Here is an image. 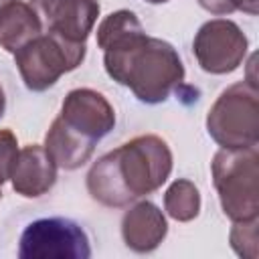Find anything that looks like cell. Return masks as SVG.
<instances>
[{
    "mask_svg": "<svg viewBox=\"0 0 259 259\" xmlns=\"http://www.w3.org/2000/svg\"><path fill=\"white\" fill-rule=\"evenodd\" d=\"M212 184L225 217L233 223L259 217V152L257 146L221 148L210 162Z\"/></svg>",
    "mask_w": 259,
    "mask_h": 259,
    "instance_id": "3957f363",
    "label": "cell"
},
{
    "mask_svg": "<svg viewBox=\"0 0 259 259\" xmlns=\"http://www.w3.org/2000/svg\"><path fill=\"white\" fill-rule=\"evenodd\" d=\"M164 210L178 223H190L200 212V192L186 178L174 180L164 192Z\"/></svg>",
    "mask_w": 259,
    "mask_h": 259,
    "instance_id": "5bb4252c",
    "label": "cell"
},
{
    "mask_svg": "<svg viewBox=\"0 0 259 259\" xmlns=\"http://www.w3.org/2000/svg\"><path fill=\"white\" fill-rule=\"evenodd\" d=\"M144 2H148V4H166L170 0H144Z\"/></svg>",
    "mask_w": 259,
    "mask_h": 259,
    "instance_id": "d6986e66",
    "label": "cell"
},
{
    "mask_svg": "<svg viewBox=\"0 0 259 259\" xmlns=\"http://www.w3.org/2000/svg\"><path fill=\"white\" fill-rule=\"evenodd\" d=\"M4 111H6V95H4V89H2V85H0V119H2Z\"/></svg>",
    "mask_w": 259,
    "mask_h": 259,
    "instance_id": "ac0fdd59",
    "label": "cell"
},
{
    "mask_svg": "<svg viewBox=\"0 0 259 259\" xmlns=\"http://www.w3.org/2000/svg\"><path fill=\"white\" fill-rule=\"evenodd\" d=\"M57 182V164L45 150V146L32 144L18 150L16 162L10 172V184L16 194L24 198H36L47 194Z\"/></svg>",
    "mask_w": 259,
    "mask_h": 259,
    "instance_id": "30bf717a",
    "label": "cell"
},
{
    "mask_svg": "<svg viewBox=\"0 0 259 259\" xmlns=\"http://www.w3.org/2000/svg\"><path fill=\"white\" fill-rule=\"evenodd\" d=\"M2 184H4V182L0 180V198H2Z\"/></svg>",
    "mask_w": 259,
    "mask_h": 259,
    "instance_id": "44dd1931",
    "label": "cell"
},
{
    "mask_svg": "<svg viewBox=\"0 0 259 259\" xmlns=\"http://www.w3.org/2000/svg\"><path fill=\"white\" fill-rule=\"evenodd\" d=\"M97 47L103 51L105 73L146 105L164 103L184 81L178 51L168 40L146 34L132 10H115L99 22Z\"/></svg>",
    "mask_w": 259,
    "mask_h": 259,
    "instance_id": "6da1fadb",
    "label": "cell"
},
{
    "mask_svg": "<svg viewBox=\"0 0 259 259\" xmlns=\"http://www.w3.org/2000/svg\"><path fill=\"white\" fill-rule=\"evenodd\" d=\"M20 259H89L91 243L79 223L47 217L28 223L18 241Z\"/></svg>",
    "mask_w": 259,
    "mask_h": 259,
    "instance_id": "8992f818",
    "label": "cell"
},
{
    "mask_svg": "<svg viewBox=\"0 0 259 259\" xmlns=\"http://www.w3.org/2000/svg\"><path fill=\"white\" fill-rule=\"evenodd\" d=\"M231 249L243 259H257L259 255V239H257V219L237 221L229 233Z\"/></svg>",
    "mask_w": 259,
    "mask_h": 259,
    "instance_id": "9a60e30c",
    "label": "cell"
},
{
    "mask_svg": "<svg viewBox=\"0 0 259 259\" xmlns=\"http://www.w3.org/2000/svg\"><path fill=\"white\" fill-rule=\"evenodd\" d=\"M168 235L164 212L150 200H140L121 217V239L134 253L156 251Z\"/></svg>",
    "mask_w": 259,
    "mask_h": 259,
    "instance_id": "8fae6325",
    "label": "cell"
},
{
    "mask_svg": "<svg viewBox=\"0 0 259 259\" xmlns=\"http://www.w3.org/2000/svg\"><path fill=\"white\" fill-rule=\"evenodd\" d=\"M172 152L154 134L136 136L103 154L87 172V192L107 208H123L156 192L170 178Z\"/></svg>",
    "mask_w": 259,
    "mask_h": 259,
    "instance_id": "7a4b0ae2",
    "label": "cell"
},
{
    "mask_svg": "<svg viewBox=\"0 0 259 259\" xmlns=\"http://www.w3.org/2000/svg\"><path fill=\"white\" fill-rule=\"evenodd\" d=\"M18 156V142L12 130H0V180H10L12 166Z\"/></svg>",
    "mask_w": 259,
    "mask_h": 259,
    "instance_id": "e0dca14e",
    "label": "cell"
},
{
    "mask_svg": "<svg viewBox=\"0 0 259 259\" xmlns=\"http://www.w3.org/2000/svg\"><path fill=\"white\" fill-rule=\"evenodd\" d=\"M8 2H10V0H0V8H2L4 4H8Z\"/></svg>",
    "mask_w": 259,
    "mask_h": 259,
    "instance_id": "ffe728a7",
    "label": "cell"
},
{
    "mask_svg": "<svg viewBox=\"0 0 259 259\" xmlns=\"http://www.w3.org/2000/svg\"><path fill=\"white\" fill-rule=\"evenodd\" d=\"M42 30L40 16L28 2L10 0L0 8V47L4 51L14 55Z\"/></svg>",
    "mask_w": 259,
    "mask_h": 259,
    "instance_id": "4fadbf2b",
    "label": "cell"
},
{
    "mask_svg": "<svg viewBox=\"0 0 259 259\" xmlns=\"http://www.w3.org/2000/svg\"><path fill=\"white\" fill-rule=\"evenodd\" d=\"M40 16L45 32L59 34L71 42H85L99 16L97 0H30Z\"/></svg>",
    "mask_w": 259,
    "mask_h": 259,
    "instance_id": "ba28073f",
    "label": "cell"
},
{
    "mask_svg": "<svg viewBox=\"0 0 259 259\" xmlns=\"http://www.w3.org/2000/svg\"><path fill=\"white\" fill-rule=\"evenodd\" d=\"M87 55L85 42H71L53 32H40L14 53V65L32 93L51 89L65 73L75 71Z\"/></svg>",
    "mask_w": 259,
    "mask_h": 259,
    "instance_id": "5b68a950",
    "label": "cell"
},
{
    "mask_svg": "<svg viewBox=\"0 0 259 259\" xmlns=\"http://www.w3.org/2000/svg\"><path fill=\"white\" fill-rule=\"evenodd\" d=\"M45 150L49 152L57 168L77 170L91 160L95 142L87 140L85 136L69 127L61 117H57L45 136Z\"/></svg>",
    "mask_w": 259,
    "mask_h": 259,
    "instance_id": "7c38bea8",
    "label": "cell"
},
{
    "mask_svg": "<svg viewBox=\"0 0 259 259\" xmlns=\"http://www.w3.org/2000/svg\"><path fill=\"white\" fill-rule=\"evenodd\" d=\"M59 117L69 127L95 144L103 140L115 125L113 105L107 101L105 95L89 87L71 89L63 99Z\"/></svg>",
    "mask_w": 259,
    "mask_h": 259,
    "instance_id": "9c48e42d",
    "label": "cell"
},
{
    "mask_svg": "<svg viewBox=\"0 0 259 259\" xmlns=\"http://www.w3.org/2000/svg\"><path fill=\"white\" fill-rule=\"evenodd\" d=\"M249 51V40L237 22L229 18H212L204 22L192 40V53L198 67L210 75H227L237 71Z\"/></svg>",
    "mask_w": 259,
    "mask_h": 259,
    "instance_id": "52a82bcc",
    "label": "cell"
},
{
    "mask_svg": "<svg viewBox=\"0 0 259 259\" xmlns=\"http://www.w3.org/2000/svg\"><path fill=\"white\" fill-rule=\"evenodd\" d=\"M198 4L214 16H227L237 10L247 12L251 16L257 14V0H198Z\"/></svg>",
    "mask_w": 259,
    "mask_h": 259,
    "instance_id": "2e32d148",
    "label": "cell"
},
{
    "mask_svg": "<svg viewBox=\"0 0 259 259\" xmlns=\"http://www.w3.org/2000/svg\"><path fill=\"white\" fill-rule=\"evenodd\" d=\"M206 132L229 150L251 148L259 142V89L255 81H239L214 99L206 113Z\"/></svg>",
    "mask_w": 259,
    "mask_h": 259,
    "instance_id": "277c9868",
    "label": "cell"
}]
</instances>
